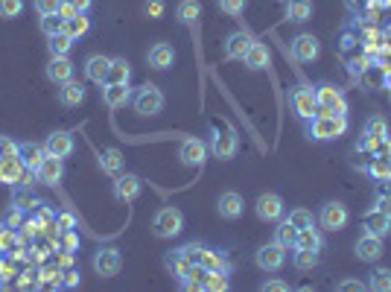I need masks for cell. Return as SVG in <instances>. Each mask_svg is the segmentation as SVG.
<instances>
[{
    "instance_id": "6da1fadb",
    "label": "cell",
    "mask_w": 391,
    "mask_h": 292,
    "mask_svg": "<svg viewBox=\"0 0 391 292\" xmlns=\"http://www.w3.org/2000/svg\"><path fill=\"white\" fill-rule=\"evenodd\" d=\"M307 132L312 140H336L348 132V114H315L307 123Z\"/></svg>"
},
{
    "instance_id": "7a4b0ae2",
    "label": "cell",
    "mask_w": 391,
    "mask_h": 292,
    "mask_svg": "<svg viewBox=\"0 0 391 292\" xmlns=\"http://www.w3.org/2000/svg\"><path fill=\"white\" fill-rule=\"evenodd\" d=\"M312 91H315V103H319V114H348V100L339 85L319 82Z\"/></svg>"
},
{
    "instance_id": "3957f363",
    "label": "cell",
    "mask_w": 391,
    "mask_h": 292,
    "mask_svg": "<svg viewBox=\"0 0 391 292\" xmlns=\"http://www.w3.org/2000/svg\"><path fill=\"white\" fill-rule=\"evenodd\" d=\"M239 150V135L234 132V126L228 123H213V137H210V152L219 158V161H231Z\"/></svg>"
},
{
    "instance_id": "277c9868",
    "label": "cell",
    "mask_w": 391,
    "mask_h": 292,
    "mask_svg": "<svg viewBox=\"0 0 391 292\" xmlns=\"http://www.w3.org/2000/svg\"><path fill=\"white\" fill-rule=\"evenodd\" d=\"M184 231V213L178 208H161L152 216V234L161 240H173Z\"/></svg>"
},
{
    "instance_id": "5b68a950",
    "label": "cell",
    "mask_w": 391,
    "mask_h": 292,
    "mask_svg": "<svg viewBox=\"0 0 391 292\" xmlns=\"http://www.w3.org/2000/svg\"><path fill=\"white\" fill-rule=\"evenodd\" d=\"M164 94H161V88L158 85H143L135 96H132V106H135V111L140 114V117H155V114H161L164 111Z\"/></svg>"
},
{
    "instance_id": "8992f818",
    "label": "cell",
    "mask_w": 391,
    "mask_h": 292,
    "mask_svg": "<svg viewBox=\"0 0 391 292\" xmlns=\"http://www.w3.org/2000/svg\"><path fill=\"white\" fill-rule=\"evenodd\" d=\"M289 106L292 111H295L298 120H304V123H310V120L319 114V103H315V91L307 88V85H298L289 91Z\"/></svg>"
},
{
    "instance_id": "52a82bcc",
    "label": "cell",
    "mask_w": 391,
    "mask_h": 292,
    "mask_svg": "<svg viewBox=\"0 0 391 292\" xmlns=\"http://www.w3.org/2000/svg\"><path fill=\"white\" fill-rule=\"evenodd\" d=\"M286 252L280 242H266V246L257 249V266L263 272H280L283 263H286Z\"/></svg>"
},
{
    "instance_id": "ba28073f",
    "label": "cell",
    "mask_w": 391,
    "mask_h": 292,
    "mask_svg": "<svg viewBox=\"0 0 391 292\" xmlns=\"http://www.w3.org/2000/svg\"><path fill=\"white\" fill-rule=\"evenodd\" d=\"M94 272L103 275V278H114L120 275V269H123V254H120L117 249H100L94 252Z\"/></svg>"
},
{
    "instance_id": "9c48e42d",
    "label": "cell",
    "mask_w": 391,
    "mask_h": 292,
    "mask_svg": "<svg viewBox=\"0 0 391 292\" xmlns=\"http://www.w3.org/2000/svg\"><path fill=\"white\" fill-rule=\"evenodd\" d=\"M140 190H143L140 176H135V173H120V176H114L111 193H114L117 202H135L140 196Z\"/></svg>"
},
{
    "instance_id": "30bf717a",
    "label": "cell",
    "mask_w": 391,
    "mask_h": 292,
    "mask_svg": "<svg viewBox=\"0 0 391 292\" xmlns=\"http://www.w3.org/2000/svg\"><path fill=\"white\" fill-rule=\"evenodd\" d=\"M208 158V143L202 137H184L178 143V161L184 167H202Z\"/></svg>"
},
{
    "instance_id": "8fae6325",
    "label": "cell",
    "mask_w": 391,
    "mask_h": 292,
    "mask_svg": "<svg viewBox=\"0 0 391 292\" xmlns=\"http://www.w3.org/2000/svg\"><path fill=\"white\" fill-rule=\"evenodd\" d=\"M348 219H351V213H348L345 205H341V202H327L322 208V213H319V225L324 231H341L348 225Z\"/></svg>"
},
{
    "instance_id": "7c38bea8",
    "label": "cell",
    "mask_w": 391,
    "mask_h": 292,
    "mask_svg": "<svg viewBox=\"0 0 391 292\" xmlns=\"http://www.w3.org/2000/svg\"><path fill=\"white\" fill-rule=\"evenodd\" d=\"M254 208H257V216L263 223H278V219H283V213H286V205L278 193H263V196H257Z\"/></svg>"
},
{
    "instance_id": "4fadbf2b",
    "label": "cell",
    "mask_w": 391,
    "mask_h": 292,
    "mask_svg": "<svg viewBox=\"0 0 391 292\" xmlns=\"http://www.w3.org/2000/svg\"><path fill=\"white\" fill-rule=\"evenodd\" d=\"M30 169L23 167V161H21V155L15 152V155H6V158H0V184H12V187H18V184H23V176H27Z\"/></svg>"
},
{
    "instance_id": "5bb4252c",
    "label": "cell",
    "mask_w": 391,
    "mask_h": 292,
    "mask_svg": "<svg viewBox=\"0 0 391 292\" xmlns=\"http://www.w3.org/2000/svg\"><path fill=\"white\" fill-rule=\"evenodd\" d=\"M62 179H64V161L56 158V155H47V158L41 161V167L35 169V181H38V184L56 187Z\"/></svg>"
},
{
    "instance_id": "9a60e30c",
    "label": "cell",
    "mask_w": 391,
    "mask_h": 292,
    "mask_svg": "<svg viewBox=\"0 0 391 292\" xmlns=\"http://www.w3.org/2000/svg\"><path fill=\"white\" fill-rule=\"evenodd\" d=\"M322 53V41L310 35V33H301L298 38H292V59L298 62H315Z\"/></svg>"
},
{
    "instance_id": "2e32d148",
    "label": "cell",
    "mask_w": 391,
    "mask_h": 292,
    "mask_svg": "<svg viewBox=\"0 0 391 292\" xmlns=\"http://www.w3.org/2000/svg\"><path fill=\"white\" fill-rule=\"evenodd\" d=\"M44 150H47V155H56L64 161L67 155H73V150H76V140H73L70 132H53V135H47Z\"/></svg>"
},
{
    "instance_id": "e0dca14e",
    "label": "cell",
    "mask_w": 391,
    "mask_h": 292,
    "mask_svg": "<svg viewBox=\"0 0 391 292\" xmlns=\"http://www.w3.org/2000/svg\"><path fill=\"white\" fill-rule=\"evenodd\" d=\"M216 210H219L222 219H239L242 210H246V202H242V196L237 190H225L222 196L216 199Z\"/></svg>"
},
{
    "instance_id": "ac0fdd59",
    "label": "cell",
    "mask_w": 391,
    "mask_h": 292,
    "mask_svg": "<svg viewBox=\"0 0 391 292\" xmlns=\"http://www.w3.org/2000/svg\"><path fill=\"white\" fill-rule=\"evenodd\" d=\"M382 237H374V234H362L356 240V257L365 260V263H377L382 257Z\"/></svg>"
},
{
    "instance_id": "d6986e66",
    "label": "cell",
    "mask_w": 391,
    "mask_h": 292,
    "mask_svg": "<svg viewBox=\"0 0 391 292\" xmlns=\"http://www.w3.org/2000/svg\"><path fill=\"white\" fill-rule=\"evenodd\" d=\"M108 67H111V59L103 56V53H94L85 59V77L96 85H106L108 82Z\"/></svg>"
},
{
    "instance_id": "ffe728a7",
    "label": "cell",
    "mask_w": 391,
    "mask_h": 292,
    "mask_svg": "<svg viewBox=\"0 0 391 292\" xmlns=\"http://www.w3.org/2000/svg\"><path fill=\"white\" fill-rule=\"evenodd\" d=\"M129 100H132L129 82H106L103 85V103L108 108H120V106H126Z\"/></svg>"
},
{
    "instance_id": "44dd1931",
    "label": "cell",
    "mask_w": 391,
    "mask_h": 292,
    "mask_svg": "<svg viewBox=\"0 0 391 292\" xmlns=\"http://www.w3.org/2000/svg\"><path fill=\"white\" fill-rule=\"evenodd\" d=\"M362 228H365V234H374V237H388V231H391V216H385L382 210H368L362 216Z\"/></svg>"
},
{
    "instance_id": "7402d4cb",
    "label": "cell",
    "mask_w": 391,
    "mask_h": 292,
    "mask_svg": "<svg viewBox=\"0 0 391 292\" xmlns=\"http://www.w3.org/2000/svg\"><path fill=\"white\" fill-rule=\"evenodd\" d=\"M146 62H149V67H155V70H166V67H173V62H176V50H173L169 44L158 41V44L149 47V53H146Z\"/></svg>"
},
{
    "instance_id": "603a6c76",
    "label": "cell",
    "mask_w": 391,
    "mask_h": 292,
    "mask_svg": "<svg viewBox=\"0 0 391 292\" xmlns=\"http://www.w3.org/2000/svg\"><path fill=\"white\" fill-rule=\"evenodd\" d=\"M18 155H21L23 167H27L30 173H35V169L41 167V161L47 158V150L38 143H33V140H23V143H18Z\"/></svg>"
},
{
    "instance_id": "cb8c5ba5",
    "label": "cell",
    "mask_w": 391,
    "mask_h": 292,
    "mask_svg": "<svg viewBox=\"0 0 391 292\" xmlns=\"http://www.w3.org/2000/svg\"><path fill=\"white\" fill-rule=\"evenodd\" d=\"M47 79L62 85V82H70L73 79V62L67 56H53L50 64H47Z\"/></svg>"
},
{
    "instance_id": "d4e9b609",
    "label": "cell",
    "mask_w": 391,
    "mask_h": 292,
    "mask_svg": "<svg viewBox=\"0 0 391 292\" xmlns=\"http://www.w3.org/2000/svg\"><path fill=\"white\" fill-rule=\"evenodd\" d=\"M164 266H166V272L173 275L176 281H181L190 269H193V263H190V257L181 252V249H176V252H166L164 254Z\"/></svg>"
},
{
    "instance_id": "484cf974",
    "label": "cell",
    "mask_w": 391,
    "mask_h": 292,
    "mask_svg": "<svg viewBox=\"0 0 391 292\" xmlns=\"http://www.w3.org/2000/svg\"><path fill=\"white\" fill-rule=\"evenodd\" d=\"M251 35L249 33H231L228 38H225V56L228 59H242V56H246V50H249V47H251Z\"/></svg>"
},
{
    "instance_id": "4316f807",
    "label": "cell",
    "mask_w": 391,
    "mask_h": 292,
    "mask_svg": "<svg viewBox=\"0 0 391 292\" xmlns=\"http://www.w3.org/2000/svg\"><path fill=\"white\" fill-rule=\"evenodd\" d=\"M295 249H310V252H322L324 249V237L322 231L310 225V228H298V237H295Z\"/></svg>"
},
{
    "instance_id": "83f0119b",
    "label": "cell",
    "mask_w": 391,
    "mask_h": 292,
    "mask_svg": "<svg viewBox=\"0 0 391 292\" xmlns=\"http://www.w3.org/2000/svg\"><path fill=\"white\" fill-rule=\"evenodd\" d=\"M85 100V88L79 85V82H62V88H59V103L64 106V108H76L79 103Z\"/></svg>"
},
{
    "instance_id": "f1b7e54d",
    "label": "cell",
    "mask_w": 391,
    "mask_h": 292,
    "mask_svg": "<svg viewBox=\"0 0 391 292\" xmlns=\"http://www.w3.org/2000/svg\"><path fill=\"white\" fill-rule=\"evenodd\" d=\"M100 169L108 176H120L123 173V152L117 150V146H108V150L100 152Z\"/></svg>"
},
{
    "instance_id": "f546056e",
    "label": "cell",
    "mask_w": 391,
    "mask_h": 292,
    "mask_svg": "<svg viewBox=\"0 0 391 292\" xmlns=\"http://www.w3.org/2000/svg\"><path fill=\"white\" fill-rule=\"evenodd\" d=\"M242 62H246L249 70H263V67L268 64V50H266V44L251 41V47L246 50V56H242Z\"/></svg>"
},
{
    "instance_id": "4dcf8cb0",
    "label": "cell",
    "mask_w": 391,
    "mask_h": 292,
    "mask_svg": "<svg viewBox=\"0 0 391 292\" xmlns=\"http://www.w3.org/2000/svg\"><path fill=\"white\" fill-rule=\"evenodd\" d=\"M12 205L15 208H21L23 213H30V210H35L41 202L35 199V193H33V184H27V187H15V193H12Z\"/></svg>"
},
{
    "instance_id": "1f68e13d",
    "label": "cell",
    "mask_w": 391,
    "mask_h": 292,
    "mask_svg": "<svg viewBox=\"0 0 391 292\" xmlns=\"http://www.w3.org/2000/svg\"><path fill=\"white\" fill-rule=\"evenodd\" d=\"M310 15H312L310 0H286V18L292 23H304V21H310Z\"/></svg>"
},
{
    "instance_id": "d6a6232c",
    "label": "cell",
    "mask_w": 391,
    "mask_h": 292,
    "mask_svg": "<svg viewBox=\"0 0 391 292\" xmlns=\"http://www.w3.org/2000/svg\"><path fill=\"white\" fill-rule=\"evenodd\" d=\"M199 15H202V4H199V0H181V4L176 6V18L181 23H187V27H193V23L199 21Z\"/></svg>"
},
{
    "instance_id": "836d02e7",
    "label": "cell",
    "mask_w": 391,
    "mask_h": 292,
    "mask_svg": "<svg viewBox=\"0 0 391 292\" xmlns=\"http://www.w3.org/2000/svg\"><path fill=\"white\" fill-rule=\"evenodd\" d=\"M295 237L298 228L289 223V219H278V228H275V242H280L283 249H295Z\"/></svg>"
},
{
    "instance_id": "e575fe53",
    "label": "cell",
    "mask_w": 391,
    "mask_h": 292,
    "mask_svg": "<svg viewBox=\"0 0 391 292\" xmlns=\"http://www.w3.org/2000/svg\"><path fill=\"white\" fill-rule=\"evenodd\" d=\"M73 41H76V38H70V35L62 30V33H56V35L47 38V50H50V56H67V53L73 50Z\"/></svg>"
},
{
    "instance_id": "d590c367",
    "label": "cell",
    "mask_w": 391,
    "mask_h": 292,
    "mask_svg": "<svg viewBox=\"0 0 391 292\" xmlns=\"http://www.w3.org/2000/svg\"><path fill=\"white\" fill-rule=\"evenodd\" d=\"M319 260H322V254L319 252H310V249H295V254H292V263H295V269H301V272L315 269Z\"/></svg>"
},
{
    "instance_id": "8d00e7d4",
    "label": "cell",
    "mask_w": 391,
    "mask_h": 292,
    "mask_svg": "<svg viewBox=\"0 0 391 292\" xmlns=\"http://www.w3.org/2000/svg\"><path fill=\"white\" fill-rule=\"evenodd\" d=\"M368 289H374V292H391V269H374L371 275H368Z\"/></svg>"
},
{
    "instance_id": "74e56055",
    "label": "cell",
    "mask_w": 391,
    "mask_h": 292,
    "mask_svg": "<svg viewBox=\"0 0 391 292\" xmlns=\"http://www.w3.org/2000/svg\"><path fill=\"white\" fill-rule=\"evenodd\" d=\"M88 30H91V21L85 18V12H79V15H73L70 21H64V33L70 38H82Z\"/></svg>"
},
{
    "instance_id": "f35d334b",
    "label": "cell",
    "mask_w": 391,
    "mask_h": 292,
    "mask_svg": "<svg viewBox=\"0 0 391 292\" xmlns=\"http://www.w3.org/2000/svg\"><path fill=\"white\" fill-rule=\"evenodd\" d=\"M38 286L41 289H59L62 286V269L59 266H44L38 272Z\"/></svg>"
},
{
    "instance_id": "ab89813d",
    "label": "cell",
    "mask_w": 391,
    "mask_h": 292,
    "mask_svg": "<svg viewBox=\"0 0 391 292\" xmlns=\"http://www.w3.org/2000/svg\"><path fill=\"white\" fill-rule=\"evenodd\" d=\"M132 79V67L126 59H111V67H108V82H129Z\"/></svg>"
},
{
    "instance_id": "60d3db41",
    "label": "cell",
    "mask_w": 391,
    "mask_h": 292,
    "mask_svg": "<svg viewBox=\"0 0 391 292\" xmlns=\"http://www.w3.org/2000/svg\"><path fill=\"white\" fill-rule=\"evenodd\" d=\"M365 135L374 137V140H385L388 137V123L374 114V117H368V123H365Z\"/></svg>"
},
{
    "instance_id": "b9f144b4",
    "label": "cell",
    "mask_w": 391,
    "mask_h": 292,
    "mask_svg": "<svg viewBox=\"0 0 391 292\" xmlns=\"http://www.w3.org/2000/svg\"><path fill=\"white\" fill-rule=\"evenodd\" d=\"M18 281V269H15V260L9 254H0V283H4V289Z\"/></svg>"
},
{
    "instance_id": "7bdbcfd3",
    "label": "cell",
    "mask_w": 391,
    "mask_h": 292,
    "mask_svg": "<svg viewBox=\"0 0 391 292\" xmlns=\"http://www.w3.org/2000/svg\"><path fill=\"white\" fill-rule=\"evenodd\" d=\"M228 286H231L228 275H222V272H205V283H202V289L222 292V289H228Z\"/></svg>"
},
{
    "instance_id": "ee69618b",
    "label": "cell",
    "mask_w": 391,
    "mask_h": 292,
    "mask_svg": "<svg viewBox=\"0 0 391 292\" xmlns=\"http://www.w3.org/2000/svg\"><path fill=\"white\" fill-rule=\"evenodd\" d=\"M289 223L295 225V228H310V225H315V216L307 210V208H295V210H289Z\"/></svg>"
},
{
    "instance_id": "f6af8a7d",
    "label": "cell",
    "mask_w": 391,
    "mask_h": 292,
    "mask_svg": "<svg viewBox=\"0 0 391 292\" xmlns=\"http://www.w3.org/2000/svg\"><path fill=\"white\" fill-rule=\"evenodd\" d=\"M62 30H64V21L59 15H41V33L47 38L56 35V33H62Z\"/></svg>"
},
{
    "instance_id": "bcb514c9",
    "label": "cell",
    "mask_w": 391,
    "mask_h": 292,
    "mask_svg": "<svg viewBox=\"0 0 391 292\" xmlns=\"http://www.w3.org/2000/svg\"><path fill=\"white\" fill-rule=\"evenodd\" d=\"M18 246V234L9 225H0V254H9Z\"/></svg>"
},
{
    "instance_id": "7dc6e473",
    "label": "cell",
    "mask_w": 391,
    "mask_h": 292,
    "mask_svg": "<svg viewBox=\"0 0 391 292\" xmlns=\"http://www.w3.org/2000/svg\"><path fill=\"white\" fill-rule=\"evenodd\" d=\"M371 176H374L377 181H382V179H391V158H385V155H377V158H374V164H371Z\"/></svg>"
},
{
    "instance_id": "c3c4849f",
    "label": "cell",
    "mask_w": 391,
    "mask_h": 292,
    "mask_svg": "<svg viewBox=\"0 0 391 292\" xmlns=\"http://www.w3.org/2000/svg\"><path fill=\"white\" fill-rule=\"evenodd\" d=\"M23 12V0H0V18H18Z\"/></svg>"
},
{
    "instance_id": "681fc988",
    "label": "cell",
    "mask_w": 391,
    "mask_h": 292,
    "mask_svg": "<svg viewBox=\"0 0 391 292\" xmlns=\"http://www.w3.org/2000/svg\"><path fill=\"white\" fill-rule=\"evenodd\" d=\"M246 6H249V0H219V9H222L225 15H231V18L242 15Z\"/></svg>"
},
{
    "instance_id": "f907efd6",
    "label": "cell",
    "mask_w": 391,
    "mask_h": 292,
    "mask_svg": "<svg viewBox=\"0 0 391 292\" xmlns=\"http://www.w3.org/2000/svg\"><path fill=\"white\" fill-rule=\"evenodd\" d=\"M164 9H166V4H164V0H146V4H143V15L149 18V21H158V18H164Z\"/></svg>"
},
{
    "instance_id": "816d5d0a",
    "label": "cell",
    "mask_w": 391,
    "mask_h": 292,
    "mask_svg": "<svg viewBox=\"0 0 391 292\" xmlns=\"http://www.w3.org/2000/svg\"><path fill=\"white\" fill-rule=\"evenodd\" d=\"M76 249H79V237H76V231H73V228H70V231H62V252H70V254H73Z\"/></svg>"
},
{
    "instance_id": "f5cc1de1",
    "label": "cell",
    "mask_w": 391,
    "mask_h": 292,
    "mask_svg": "<svg viewBox=\"0 0 391 292\" xmlns=\"http://www.w3.org/2000/svg\"><path fill=\"white\" fill-rule=\"evenodd\" d=\"M62 6V0H35V12L38 15H56Z\"/></svg>"
},
{
    "instance_id": "db71d44e",
    "label": "cell",
    "mask_w": 391,
    "mask_h": 292,
    "mask_svg": "<svg viewBox=\"0 0 391 292\" xmlns=\"http://www.w3.org/2000/svg\"><path fill=\"white\" fill-rule=\"evenodd\" d=\"M336 289H339V292H362V289H368V283H365V281H356V278H348V281H339Z\"/></svg>"
},
{
    "instance_id": "11a10c76",
    "label": "cell",
    "mask_w": 391,
    "mask_h": 292,
    "mask_svg": "<svg viewBox=\"0 0 391 292\" xmlns=\"http://www.w3.org/2000/svg\"><path fill=\"white\" fill-rule=\"evenodd\" d=\"M21 223H23V210L12 205V208L6 210V216H4V225H9V228H18Z\"/></svg>"
},
{
    "instance_id": "9f6ffc18",
    "label": "cell",
    "mask_w": 391,
    "mask_h": 292,
    "mask_svg": "<svg viewBox=\"0 0 391 292\" xmlns=\"http://www.w3.org/2000/svg\"><path fill=\"white\" fill-rule=\"evenodd\" d=\"M79 283H82V278H79L76 269H64V272H62V286H64V289H76Z\"/></svg>"
},
{
    "instance_id": "6f0895ef",
    "label": "cell",
    "mask_w": 391,
    "mask_h": 292,
    "mask_svg": "<svg viewBox=\"0 0 391 292\" xmlns=\"http://www.w3.org/2000/svg\"><path fill=\"white\" fill-rule=\"evenodd\" d=\"M30 286H38V272L35 269L21 272V278H18V289H30Z\"/></svg>"
},
{
    "instance_id": "680465c9",
    "label": "cell",
    "mask_w": 391,
    "mask_h": 292,
    "mask_svg": "<svg viewBox=\"0 0 391 292\" xmlns=\"http://www.w3.org/2000/svg\"><path fill=\"white\" fill-rule=\"evenodd\" d=\"M15 152H18V143H15L9 135H0V158L15 155Z\"/></svg>"
},
{
    "instance_id": "91938a15",
    "label": "cell",
    "mask_w": 391,
    "mask_h": 292,
    "mask_svg": "<svg viewBox=\"0 0 391 292\" xmlns=\"http://www.w3.org/2000/svg\"><path fill=\"white\" fill-rule=\"evenodd\" d=\"M56 225H59L62 231H70V228H76V216L64 210V213H59V216H56Z\"/></svg>"
},
{
    "instance_id": "94428289",
    "label": "cell",
    "mask_w": 391,
    "mask_h": 292,
    "mask_svg": "<svg viewBox=\"0 0 391 292\" xmlns=\"http://www.w3.org/2000/svg\"><path fill=\"white\" fill-rule=\"evenodd\" d=\"M260 289H266V292H289V283H286V281L272 278V281H263V286H260Z\"/></svg>"
},
{
    "instance_id": "6125c7cd",
    "label": "cell",
    "mask_w": 391,
    "mask_h": 292,
    "mask_svg": "<svg viewBox=\"0 0 391 292\" xmlns=\"http://www.w3.org/2000/svg\"><path fill=\"white\" fill-rule=\"evenodd\" d=\"M56 15H59L62 21H70L73 15H79V12H76V6H73L70 0H62V6H59V12H56Z\"/></svg>"
},
{
    "instance_id": "be15d7a7",
    "label": "cell",
    "mask_w": 391,
    "mask_h": 292,
    "mask_svg": "<svg viewBox=\"0 0 391 292\" xmlns=\"http://www.w3.org/2000/svg\"><path fill=\"white\" fill-rule=\"evenodd\" d=\"M70 4L76 6V12H85V15H88V9L94 6V0H70Z\"/></svg>"
},
{
    "instance_id": "e7e4bbea",
    "label": "cell",
    "mask_w": 391,
    "mask_h": 292,
    "mask_svg": "<svg viewBox=\"0 0 391 292\" xmlns=\"http://www.w3.org/2000/svg\"><path fill=\"white\" fill-rule=\"evenodd\" d=\"M377 210H382L385 216H391V196H382V199L377 202Z\"/></svg>"
},
{
    "instance_id": "03108f58",
    "label": "cell",
    "mask_w": 391,
    "mask_h": 292,
    "mask_svg": "<svg viewBox=\"0 0 391 292\" xmlns=\"http://www.w3.org/2000/svg\"><path fill=\"white\" fill-rule=\"evenodd\" d=\"M0 289H4V283H0Z\"/></svg>"
}]
</instances>
